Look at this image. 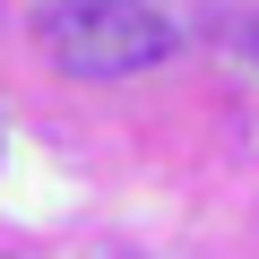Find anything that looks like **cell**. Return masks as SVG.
Wrapping results in <instances>:
<instances>
[{"label": "cell", "instance_id": "6da1fadb", "mask_svg": "<svg viewBox=\"0 0 259 259\" xmlns=\"http://www.w3.org/2000/svg\"><path fill=\"white\" fill-rule=\"evenodd\" d=\"M44 52L69 78H139L182 52V26L147 0H61L44 9Z\"/></svg>", "mask_w": 259, "mask_h": 259}, {"label": "cell", "instance_id": "7a4b0ae2", "mask_svg": "<svg viewBox=\"0 0 259 259\" xmlns=\"http://www.w3.org/2000/svg\"><path fill=\"white\" fill-rule=\"evenodd\" d=\"M225 44H233V61H250V69H259V9H250V18H233V26H225Z\"/></svg>", "mask_w": 259, "mask_h": 259}]
</instances>
